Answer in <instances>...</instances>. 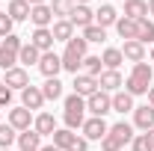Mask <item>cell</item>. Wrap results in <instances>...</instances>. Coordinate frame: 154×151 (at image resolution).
I'll list each match as a JSON object with an SVG mask.
<instances>
[{"label": "cell", "mask_w": 154, "mask_h": 151, "mask_svg": "<svg viewBox=\"0 0 154 151\" xmlns=\"http://www.w3.org/2000/svg\"><path fill=\"white\" fill-rule=\"evenodd\" d=\"M151 80H154V68L148 62H136L131 68V74H128V80H125V92L128 95H148Z\"/></svg>", "instance_id": "obj_1"}, {"label": "cell", "mask_w": 154, "mask_h": 151, "mask_svg": "<svg viewBox=\"0 0 154 151\" xmlns=\"http://www.w3.org/2000/svg\"><path fill=\"white\" fill-rule=\"evenodd\" d=\"M86 48H89V42L83 36H74L68 45H65V51H62V71H71V74H80V68H83V59H86Z\"/></svg>", "instance_id": "obj_2"}, {"label": "cell", "mask_w": 154, "mask_h": 151, "mask_svg": "<svg viewBox=\"0 0 154 151\" xmlns=\"http://www.w3.org/2000/svg\"><path fill=\"white\" fill-rule=\"evenodd\" d=\"M18 51H21V39L15 33L3 39V45H0V68L3 71H9V68L18 65Z\"/></svg>", "instance_id": "obj_3"}, {"label": "cell", "mask_w": 154, "mask_h": 151, "mask_svg": "<svg viewBox=\"0 0 154 151\" xmlns=\"http://www.w3.org/2000/svg\"><path fill=\"white\" fill-rule=\"evenodd\" d=\"M86 110H89L92 116H98V119H104L107 113H113V95H107V92L98 89L95 95L86 98Z\"/></svg>", "instance_id": "obj_4"}, {"label": "cell", "mask_w": 154, "mask_h": 151, "mask_svg": "<svg viewBox=\"0 0 154 151\" xmlns=\"http://www.w3.org/2000/svg\"><path fill=\"white\" fill-rule=\"evenodd\" d=\"M80 131H83V136H86V139H98V142H101V139L110 133V125H107L104 119L92 116V119H86V122H83V128H80Z\"/></svg>", "instance_id": "obj_5"}, {"label": "cell", "mask_w": 154, "mask_h": 151, "mask_svg": "<svg viewBox=\"0 0 154 151\" xmlns=\"http://www.w3.org/2000/svg\"><path fill=\"white\" fill-rule=\"evenodd\" d=\"M122 86H125V80H122V74H119V71H110V68H104V71H101V77H98V89H101V92H119V89H122Z\"/></svg>", "instance_id": "obj_6"}, {"label": "cell", "mask_w": 154, "mask_h": 151, "mask_svg": "<svg viewBox=\"0 0 154 151\" xmlns=\"http://www.w3.org/2000/svg\"><path fill=\"white\" fill-rule=\"evenodd\" d=\"M74 95H80V98H89V95H95L98 92V77H89V74H74Z\"/></svg>", "instance_id": "obj_7"}, {"label": "cell", "mask_w": 154, "mask_h": 151, "mask_svg": "<svg viewBox=\"0 0 154 151\" xmlns=\"http://www.w3.org/2000/svg\"><path fill=\"white\" fill-rule=\"evenodd\" d=\"M21 107H27L30 113H33V110H42V107H45V95H42V89L30 83V86L21 92Z\"/></svg>", "instance_id": "obj_8"}, {"label": "cell", "mask_w": 154, "mask_h": 151, "mask_svg": "<svg viewBox=\"0 0 154 151\" xmlns=\"http://www.w3.org/2000/svg\"><path fill=\"white\" fill-rule=\"evenodd\" d=\"M68 21H71V27H74V30H77V27H80V30H86L89 24H95V12H92L89 6H83V3H80V6L71 9Z\"/></svg>", "instance_id": "obj_9"}, {"label": "cell", "mask_w": 154, "mask_h": 151, "mask_svg": "<svg viewBox=\"0 0 154 151\" xmlns=\"http://www.w3.org/2000/svg\"><path fill=\"white\" fill-rule=\"evenodd\" d=\"M134 125L139 131H151L154 128V107L151 104H142V107H134Z\"/></svg>", "instance_id": "obj_10"}, {"label": "cell", "mask_w": 154, "mask_h": 151, "mask_svg": "<svg viewBox=\"0 0 154 151\" xmlns=\"http://www.w3.org/2000/svg\"><path fill=\"white\" fill-rule=\"evenodd\" d=\"M30 45H36L42 54L54 51V33H51V27H36L33 36H30Z\"/></svg>", "instance_id": "obj_11"}, {"label": "cell", "mask_w": 154, "mask_h": 151, "mask_svg": "<svg viewBox=\"0 0 154 151\" xmlns=\"http://www.w3.org/2000/svg\"><path fill=\"white\" fill-rule=\"evenodd\" d=\"M38 71H42L45 77H57L59 71H62V59H59L54 51L42 54V59H38Z\"/></svg>", "instance_id": "obj_12"}, {"label": "cell", "mask_w": 154, "mask_h": 151, "mask_svg": "<svg viewBox=\"0 0 154 151\" xmlns=\"http://www.w3.org/2000/svg\"><path fill=\"white\" fill-rule=\"evenodd\" d=\"M3 83H6L9 89H21V92H24V89L30 86V74H27V68L15 65V68H9V71H6V80H3Z\"/></svg>", "instance_id": "obj_13"}, {"label": "cell", "mask_w": 154, "mask_h": 151, "mask_svg": "<svg viewBox=\"0 0 154 151\" xmlns=\"http://www.w3.org/2000/svg\"><path fill=\"white\" fill-rule=\"evenodd\" d=\"M9 125L15 128V131H30V125H33V113L27 110V107H18V110H9Z\"/></svg>", "instance_id": "obj_14"}, {"label": "cell", "mask_w": 154, "mask_h": 151, "mask_svg": "<svg viewBox=\"0 0 154 151\" xmlns=\"http://www.w3.org/2000/svg\"><path fill=\"white\" fill-rule=\"evenodd\" d=\"M33 131H36L38 136H48V133L54 136V131H57V119H54L51 113H38L36 119H33Z\"/></svg>", "instance_id": "obj_15"}, {"label": "cell", "mask_w": 154, "mask_h": 151, "mask_svg": "<svg viewBox=\"0 0 154 151\" xmlns=\"http://www.w3.org/2000/svg\"><path fill=\"white\" fill-rule=\"evenodd\" d=\"M30 21H33L36 27H51V24H54V12H51V6H48V3L33 6V9H30Z\"/></svg>", "instance_id": "obj_16"}, {"label": "cell", "mask_w": 154, "mask_h": 151, "mask_svg": "<svg viewBox=\"0 0 154 151\" xmlns=\"http://www.w3.org/2000/svg\"><path fill=\"white\" fill-rule=\"evenodd\" d=\"M51 33H54V42H71L74 39V27H71V21L62 18V21H54V27H51Z\"/></svg>", "instance_id": "obj_17"}, {"label": "cell", "mask_w": 154, "mask_h": 151, "mask_svg": "<svg viewBox=\"0 0 154 151\" xmlns=\"http://www.w3.org/2000/svg\"><path fill=\"white\" fill-rule=\"evenodd\" d=\"M18 148L21 151H38L42 148V136H38L33 128H30V131H21L18 133Z\"/></svg>", "instance_id": "obj_18"}, {"label": "cell", "mask_w": 154, "mask_h": 151, "mask_svg": "<svg viewBox=\"0 0 154 151\" xmlns=\"http://www.w3.org/2000/svg\"><path fill=\"white\" fill-rule=\"evenodd\" d=\"M136 42L139 45H154V21H148V18L136 21Z\"/></svg>", "instance_id": "obj_19"}, {"label": "cell", "mask_w": 154, "mask_h": 151, "mask_svg": "<svg viewBox=\"0 0 154 151\" xmlns=\"http://www.w3.org/2000/svg\"><path fill=\"white\" fill-rule=\"evenodd\" d=\"M116 21H119V12H116L110 3H104V6L95 12V24L104 27V30H107V27H116Z\"/></svg>", "instance_id": "obj_20"}, {"label": "cell", "mask_w": 154, "mask_h": 151, "mask_svg": "<svg viewBox=\"0 0 154 151\" xmlns=\"http://www.w3.org/2000/svg\"><path fill=\"white\" fill-rule=\"evenodd\" d=\"M148 15V0H125V18H145Z\"/></svg>", "instance_id": "obj_21"}, {"label": "cell", "mask_w": 154, "mask_h": 151, "mask_svg": "<svg viewBox=\"0 0 154 151\" xmlns=\"http://www.w3.org/2000/svg\"><path fill=\"white\" fill-rule=\"evenodd\" d=\"M122 57L131 59V62H145V45H139V42H125V48H122Z\"/></svg>", "instance_id": "obj_22"}, {"label": "cell", "mask_w": 154, "mask_h": 151, "mask_svg": "<svg viewBox=\"0 0 154 151\" xmlns=\"http://www.w3.org/2000/svg\"><path fill=\"white\" fill-rule=\"evenodd\" d=\"M38 59H42V51H38L36 45H21V51H18V62L21 65H38Z\"/></svg>", "instance_id": "obj_23"}, {"label": "cell", "mask_w": 154, "mask_h": 151, "mask_svg": "<svg viewBox=\"0 0 154 151\" xmlns=\"http://www.w3.org/2000/svg\"><path fill=\"white\" fill-rule=\"evenodd\" d=\"M30 9H33V6H30L27 0H12L9 9H6V15H9L12 21H27L30 18Z\"/></svg>", "instance_id": "obj_24"}, {"label": "cell", "mask_w": 154, "mask_h": 151, "mask_svg": "<svg viewBox=\"0 0 154 151\" xmlns=\"http://www.w3.org/2000/svg\"><path fill=\"white\" fill-rule=\"evenodd\" d=\"M101 62H104V68L119 71V65L125 62V57H122V48H107V51L101 54Z\"/></svg>", "instance_id": "obj_25"}, {"label": "cell", "mask_w": 154, "mask_h": 151, "mask_svg": "<svg viewBox=\"0 0 154 151\" xmlns=\"http://www.w3.org/2000/svg\"><path fill=\"white\" fill-rule=\"evenodd\" d=\"M116 33L125 42H136V21L134 18H119L116 21Z\"/></svg>", "instance_id": "obj_26"}, {"label": "cell", "mask_w": 154, "mask_h": 151, "mask_svg": "<svg viewBox=\"0 0 154 151\" xmlns=\"http://www.w3.org/2000/svg\"><path fill=\"white\" fill-rule=\"evenodd\" d=\"M110 133H113V136L119 139V142H122V145H128V142H134V128H131V125H128L125 119H122V122H116L113 128H110Z\"/></svg>", "instance_id": "obj_27"}, {"label": "cell", "mask_w": 154, "mask_h": 151, "mask_svg": "<svg viewBox=\"0 0 154 151\" xmlns=\"http://www.w3.org/2000/svg\"><path fill=\"white\" fill-rule=\"evenodd\" d=\"M42 95H45V101H59V98H62V83H59V77H48L45 86H42Z\"/></svg>", "instance_id": "obj_28"}, {"label": "cell", "mask_w": 154, "mask_h": 151, "mask_svg": "<svg viewBox=\"0 0 154 151\" xmlns=\"http://www.w3.org/2000/svg\"><path fill=\"white\" fill-rule=\"evenodd\" d=\"M134 110V95H128V92H116L113 95V113H131Z\"/></svg>", "instance_id": "obj_29"}, {"label": "cell", "mask_w": 154, "mask_h": 151, "mask_svg": "<svg viewBox=\"0 0 154 151\" xmlns=\"http://www.w3.org/2000/svg\"><path fill=\"white\" fill-rule=\"evenodd\" d=\"M74 136L77 133L68 131V128H57V131H54V145H57L59 151H68V145L74 142Z\"/></svg>", "instance_id": "obj_30"}, {"label": "cell", "mask_w": 154, "mask_h": 151, "mask_svg": "<svg viewBox=\"0 0 154 151\" xmlns=\"http://www.w3.org/2000/svg\"><path fill=\"white\" fill-rule=\"evenodd\" d=\"M48 6H51L54 18L62 21V18H68V15H71V9H74L77 3H74V0H54V3H48Z\"/></svg>", "instance_id": "obj_31"}, {"label": "cell", "mask_w": 154, "mask_h": 151, "mask_svg": "<svg viewBox=\"0 0 154 151\" xmlns=\"http://www.w3.org/2000/svg\"><path fill=\"white\" fill-rule=\"evenodd\" d=\"M18 142V131L12 125H0V148H12Z\"/></svg>", "instance_id": "obj_32"}, {"label": "cell", "mask_w": 154, "mask_h": 151, "mask_svg": "<svg viewBox=\"0 0 154 151\" xmlns=\"http://www.w3.org/2000/svg\"><path fill=\"white\" fill-rule=\"evenodd\" d=\"M101 71H104V62H101V57H86V59H83V74H89V77H101Z\"/></svg>", "instance_id": "obj_33"}, {"label": "cell", "mask_w": 154, "mask_h": 151, "mask_svg": "<svg viewBox=\"0 0 154 151\" xmlns=\"http://www.w3.org/2000/svg\"><path fill=\"white\" fill-rule=\"evenodd\" d=\"M83 39H86V42H104V39H107V30L98 27V24H89V27L83 30Z\"/></svg>", "instance_id": "obj_34"}, {"label": "cell", "mask_w": 154, "mask_h": 151, "mask_svg": "<svg viewBox=\"0 0 154 151\" xmlns=\"http://www.w3.org/2000/svg\"><path fill=\"white\" fill-rule=\"evenodd\" d=\"M122 148H125V145H122V142L116 139L113 133H107V136L101 139V151H122Z\"/></svg>", "instance_id": "obj_35"}, {"label": "cell", "mask_w": 154, "mask_h": 151, "mask_svg": "<svg viewBox=\"0 0 154 151\" xmlns=\"http://www.w3.org/2000/svg\"><path fill=\"white\" fill-rule=\"evenodd\" d=\"M12 24L15 21L9 18L6 12H0V39H6V36H12Z\"/></svg>", "instance_id": "obj_36"}, {"label": "cell", "mask_w": 154, "mask_h": 151, "mask_svg": "<svg viewBox=\"0 0 154 151\" xmlns=\"http://www.w3.org/2000/svg\"><path fill=\"white\" fill-rule=\"evenodd\" d=\"M131 148H134V151H151V142H148V136H145V133H139V136H134Z\"/></svg>", "instance_id": "obj_37"}, {"label": "cell", "mask_w": 154, "mask_h": 151, "mask_svg": "<svg viewBox=\"0 0 154 151\" xmlns=\"http://www.w3.org/2000/svg\"><path fill=\"white\" fill-rule=\"evenodd\" d=\"M68 151H89V139L86 136H74V142L68 145Z\"/></svg>", "instance_id": "obj_38"}, {"label": "cell", "mask_w": 154, "mask_h": 151, "mask_svg": "<svg viewBox=\"0 0 154 151\" xmlns=\"http://www.w3.org/2000/svg\"><path fill=\"white\" fill-rule=\"evenodd\" d=\"M9 104H12V89L6 86V89L0 92V107H9Z\"/></svg>", "instance_id": "obj_39"}, {"label": "cell", "mask_w": 154, "mask_h": 151, "mask_svg": "<svg viewBox=\"0 0 154 151\" xmlns=\"http://www.w3.org/2000/svg\"><path fill=\"white\" fill-rule=\"evenodd\" d=\"M145 136H148V142H151V151H154V128H151V131H145Z\"/></svg>", "instance_id": "obj_40"}, {"label": "cell", "mask_w": 154, "mask_h": 151, "mask_svg": "<svg viewBox=\"0 0 154 151\" xmlns=\"http://www.w3.org/2000/svg\"><path fill=\"white\" fill-rule=\"evenodd\" d=\"M38 151H59V148H57V145H42Z\"/></svg>", "instance_id": "obj_41"}, {"label": "cell", "mask_w": 154, "mask_h": 151, "mask_svg": "<svg viewBox=\"0 0 154 151\" xmlns=\"http://www.w3.org/2000/svg\"><path fill=\"white\" fill-rule=\"evenodd\" d=\"M148 104H151V107H154V86H151V89H148Z\"/></svg>", "instance_id": "obj_42"}, {"label": "cell", "mask_w": 154, "mask_h": 151, "mask_svg": "<svg viewBox=\"0 0 154 151\" xmlns=\"http://www.w3.org/2000/svg\"><path fill=\"white\" fill-rule=\"evenodd\" d=\"M30 6H42V3H48V0H27Z\"/></svg>", "instance_id": "obj_43"}, {"label": "cell", "mask_w": 154, "mask_h": 151, "mask_svg": "<svg viewBox=\"0 0 154 151\" xmlns=\"http://www.w3.org/2000/svg\"><path fill=\"white\" fill-rule=\"evenodd\" d=\"M148 15H154V0H148Z\"/></svg>", "instance_id": "obj_44"}, {"label": "cell", "mask_w": 154, "mask_h": 151, "mask_svg": "<svg viewBox=\"0 0 154 151\" xmlns=\"http://www.w3.org/2000/svg\"><path fill=\"white\" fill-rule=\"evenodd\" d=\"M74 3H77V6H80V3H83V6H89V0H74Z\"/></svg>", "instance_id": "obj_45"}, {"label": "cell", "mask_w": 154, "mask_h": 151, "mask_svg": "<svg viewBox=\"0 0 154 151\" xmlns=\"http://www.w3.org/2000/svg\"><path fill=\"white\" fill-rule=\"evenodd\" d=\"M3 89H6V83H3V80H0V92H3Z\"/></svg>", "instance_id": "obj_46"}, {"label": "cell", "mask_w": 154, "mask_h": 151, "mask_svg": "<svg viewBox=\"0 0 154 151\" xmlns=\"http://www.w3.org/2000/svg\"><path fill=\"white\" fill-rule=\"evenodd\" d=\"M151 62H154V45H151Z\"/></svg>", "instance_id": "obj_47"}, {"label": "cell", "mask_w": 154, "mask_h": 151, "mask_svg": "<svg viewBox=\"0 0 154 151\" xmlns=\"http://www.w3.org/2000/svg\"><path fill=\"white\" fill-rule=\"evenodd\" d=\"M0 151H9V148H0Z\"/></svg>", "instance_id": "obj_48"}]
</instances>
